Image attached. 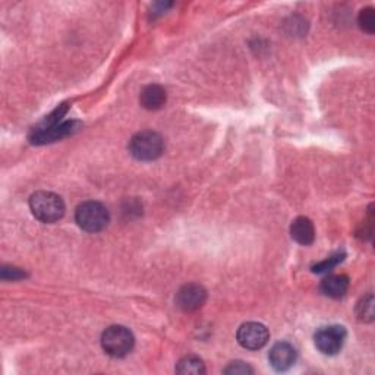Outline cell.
I'll return each instance as SVG.
<instances>
[{
    "label": "cell",
    "instance_id": "6da1fadb",
    "mask_svg": "<svg viewBox=\"0 0 375 375\" xmlns=\"http://www.w3.org/2000/svg\"><path fill=\"white\" fill-rule=\"evenodd\" d=\"M66 107H60L51 116H49L47 119L38 126L37 130H34L33 135H31V143L33 144H47L58 141L60 138H65L71 135L73 131H77V122H59L60 117L65 114Z\"/></svg>",
    "mask_w": 375,
    "mask_h": 375
},
{
    "label": "cell",
    "instance_id": "7a4b0ae2",
    "mask_svg": "<svg viewBox=\"0 0 375 375\" xmlns=\"http://www.w3.org/2000/svg\"><path fill=\"white\" fill-rule=\"evenodd\" d=\"M29 208L34 217L43 223H55L65 214V204H63L62 198L46 191H40L31 195Z\"/></svg>",
    "mask_w": 375,
    "mask_h": 375
},
{
    "label": "cell",
    "instance_id": "3957f363",
    "mask_svg": "<svg viewBox=\"0 0 375 375\" xmlns=\"http://www.w3.org/2000/svg\"><path fill=\"white\" fill-rule=\"evenodd\" d=\"M75 220L78 226L90 233H95L103 230L109 224L110 216L107 208L97 201H87L81 204L75 213Z\"/></svg>",
    "mask_w": 375,
    "mask_h": 375
},
{
    "label": "cell",
    "instance_id": "277c9868",
    "mask_svg": "<svg viewBox=\"0 0 375 375\" xmlns=\"http://www.w3.org/2000/svg\"><path fill=\"white\" fill-rule=\"evenodd\" d=\"M134 335L122 326H112L101 336V346L107 355L113 358H123L134 348Z\"/></svg>",
    "mask_w": 375,
    "mask_h": 375
},
{
    "label": "cell",
    "instance_id": "5b68a950",
    "mask_svg": "<svg viewBox=\"0 0 375 375\" xmlns=\"http://www.w3.org/2000/svg\"><path fill=\"white\" fill-rule=\"evenodd\" d=\"M163 147V139L157 132L143 131L131 139L130 152L139 162H152L162 156Z\"/></svg>",
    "mask_w": 375,
    "mask_h": 375
},
{
    "label": "cell",
    "instance_id": "8992f818",
    "mask_svg": "<svg viewBox=\"0 0 375 375\" xmlns=\"http://www.w3.org/2000/svg\"><path fill=\"white\" fill-rule=\"evenodd\" d=\"M346 339V330L341 326H328L317 331L315 346L324 355H336L343 348Z\"/></svg>",
    "mask_w": 375,
    "mask_h": 375
},
{
    "label": "cell",
    "instance_id": "52a82bcc",
    "mask_svg": "<svg viewBox=\"0 0 375 375\" xmlns=\"http://www.w3.org/2000/svg\"><path fill=\"white\" fill-rule=\"evenodd\" d=\"M269 330L260 323H246L238 330V341L245 349L258 350L269 343Z\"/></svg>",
    "mask_w": 375,
    "mask_h": 375
},
{
    "label": "cell",
    "instance_id": "ba28073f",
    "mask_svg": "<svg viewBox=\"0 0 375 375\" xmlns=\"http://www.w3.org/2000/svg\"><path fill=\"white\" fill-rule=\"evenodd\" d=\"M207 299L206 289L199 285H186L176 295V305L185 313H194L204 305Z\"/></svg>",
    "mask_w": 375,
    "mask_h": 375
},
{
    "label": "cell",
    "instance_id": "9c48e42d",
    "mask_svg": "<svg viewBox=\"0 0 375 375\" xmlns=\"http://www.w3.org/2000/svg\"><path fill=\"white\" fill-rule=\"evenodd\" d=\"M271 367L276 371H287L296 361V350L291 343L280 341L271 348L269 355Z\"/></svg>",
    "mask_w": 375,
    "mask_h": 375
},
{
    "label": "cell",
    "instance_id": "30bf717a",
    "mask_svg": "<svg viewBox=\"0 0 375 375\" xmlns=\"http://www.w3.org/2000/svg\"><path fill=\"white\" fill-rule=\"evenodd\" d=\"M166 90L163 87H160V85H148L141 93V104L143 107H145L147 110H158L162 109L166 103Z\"/></svg>",
    "mask_w": 375,
    "mask_h": 375
},
{
    "label": "cell",
    "instance_id": "8fae6325",
    "mask_svg": "<svg viewBox=\"0 0 375 375\" xmlns=\"http://www.w3.org/2000/svg\"><path fill=\"white\" fill-rule=\"evenodd\" d=\"M291 234L292 238L301 245H311L315 238L314 224L306 217H298L291 226Z\"/></svg>",
    "mask_w": 375,
    "mask_h": 375
},
{
    "label": "cell",
    "instance_id": "7c38bea8",
    "mask_svg": "<svg viewBox=\"0 0 375 375\" xmlns=\"http://www.w3.org/2000/svg\"><path fill=\"white\" fill-rule=\"evenodd\" d=\"M348 289H349V278L341 274L328 276L327 278H324L323 283H321V291H323V293L335 299L345 296Z\"/></svg>",
    "mask_w": 375,
    "mask_h": 375
},
{
    "label": "cell",
    "instance_id": "4fadbf2b",
    "mask_svg": "<svg viewBox=\"0 0 375 375\" xmlns=\"http://www.w3.org/2000/svg\"><path fill=\"white\" fill-rule=\"evenodd\" d=\"M176 371L179 374H188V375H199L206 372L204 362H202L198 356H185L178 362Z\"/></svg>",
    "mask_w": 375,
    "mask_h": 375
},
{
    "label": "cell",
    "instance_id": "5bb4252c",
    "mask_svg": "<svg viewBox=\"0 0 375 375\" xmlns=\"http://www.w3.org/2000/svg\"><path fill=\"white\" fill-rule=\"evenodd\" d=\"M359 27L368 34H372L375 31V10L372 8H365L361 10L358 16Z\"/></svg>",
    "mask_w": 375,
    "mask_h": 375
},
{
    "label": "cell",
    "instance_id": "9a60e30c",
    "mask_svg": "<svg viewBox=\"0 0 375 375\" xmlns=\"http://www.w3.org/2000/svg\"><path fill=\"white\" fill-rule=\"evenodd\" d=\"M358 317L362 321H372L374 319V298L368 295L363 298L358 305Z\"/></svg>",
    "mask_w": 375,
    "mask_h": 375
},
{
    "label": "cell",
    "instance_id": "2e32d148",
    "mask_svg": "<svg viewBox=\"0 0 375 375\" xmlns=\"http://www.w3.org/2000/svg\"><path fill=\"white\" fill-rule=\"evenodd\" d=\"M341 260H343V255H340V254L330 256V258L324 260L323 263H319V264L314 265V267H313V271H314V273H326V271L333 270L335 267H336Z\"/></svg>",
    "mask_w": 375,
    "mask_h": 375
},
{
    "label": "cell",
    "instance_id": "e0dca14e",
    "mask_svg": "<svg viewBox=\"0 0 375 375\" xmlns=\"http://www.w3.org/2000/svg\"><path fill=\"white\" fill-rule=\"evenodd\" d=\"M224 372L232 374V375H246V374H252L254 370L248 365V363L237 361V362H232L230 365L224 370Z\"/></svg>",
    "mask_w": 375,
    "mask_h": 375
},
{
    "label": "cell",
    "instance_id": "ac0fdd59",
    "mask_svg": "<svg viewBox=\"0 0 375 375\" xmlns=\"http://www.w3.org/2000/svg\"><path fill=\"white\" fill-rule=\"evenodd\" d=\"M24 273L19 271L18 269H6L3 267L2 269V278H12V280H16V278H23Z\"/></svg>",
    "mask_w": 375,
    "mask_h": 375
}]
</instances>
